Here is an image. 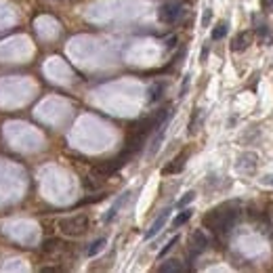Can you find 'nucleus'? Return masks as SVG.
I'll return each mask as SVG.
<instances>
[{"label": "nucleus", "instance_id": "1", "mask_svg": "<svg viewBox=\"0 0 273 273\" xmlns=\"http://www.w3.org/2000/svg\"><path fill=\"white\" fill-rule=\"evenodd\" d=\"M237 219H240L237 204H223L204 216V227H208L214 233H227L237 223Z\"/></svg>", "mask_w": 273, "mask_h": 273}, {"label": "nucleus", "instance_id": "2", "mask_svg": "<svg viewBox=\"0 0 273 273\" xmlns=\"http://www.w3.org/2000/svg\"><path fill=\"white\" fill-rule=\"evenodd\" d=\"M89 223L91 221L87 214H72V216H65L59 221V231L70 237H80L89 231Z\"/></svg>", "mask_w": 273, "mask_h": 273}, {"label": "nucleus", "instance_id": "3", "mask_svg": "<svg viewBox=\"0 0 273 273\" xmlns=\"http://www.w3.org/2000/svg\"><path fill=\"white\" fill-rule=\"evenodd\" d=\"M126 162H128V158L124 156V153H120V156L114 158V160H107V162H99V164H95V166H93V175H97V177H101V179H107V177L116 175L118 170H120Z\"/></svg>", "mask_w": 273, "mask_h": 273}, {"label": "nucleus", "instance_id": "4", "mask_svg": "<svg viewBox=\"0 0 273 273\" xmlns=\"http://www.w3.org/2000/svg\"><path fill=\"white\" fill-rule=\"evenodd\" d=\"M183 15V5L181 3H164L162 7H160V11H158V19L162 21V23H166V25H173V23H177L179 21V17Z\"/></svg>", "mask_w": 273, "mask_h": 273}, {"label": "nucleus", "instance_id": "5", "mask_svg": "<svg viewBox=\"0 0 273 273\" xmlns=\"http://www.w3.org/2000/svg\"><path fill=\"white\" fill-rule=\"evenodd\" d=\"M254 21V36H257V40L263 44V46H271L273 44V32H271V25L267 21L261 19V15H254L252 17Z\"/></svg>", "mask_w": 273, "mask_h": 273}, {"label": "nucleus", "instance_id": "6", "mask_svg": "<svg viewBox=\"0 0 273 273\" xmlns=\"http://www.w3.org/2000/svg\"><path fill=\"white\" fill-rule=\"evenodd\" d=\"M259 168V156L252 151H246L240 156V160H237V170H240L242 175H254Z\"/></svg>", "mask_w": 273, "mask_h": 273}, {"label": "nucleus", "instance_id": "7", "mask_svg": "<svg viewBox=\"0 0 273 273\" xmlns=\"http://www.w3.org/2000/svg\"><path fill=\"white\" fill-rule=\"evenodd\" d=\"M252 38H254L252 32H248V30L240 32V34H237V36L231 40V50H233V53H244V50L250 46Z\"/></svg>", "mask_w": 273, "mask_h": 273}, {"label": "nucleus", "instance_id": "8", "mask_svg": "<svg viewBox=\"0 0 273 273\" xmlns=\"http://www.w3.org/2000/svg\"><path fill=\"white\" fill-rule=\"evenodd\" d=\"M189 246H192V254L196 257V254H202L204 250L208 248V237H206V233L204 231H194L192 233V237H189Z\"/></svg>", "mask_w": 273, "mask_h": 273}, {"label": "nucleus", "instance_id": "9", "mask_svg": "<svg viewBox=\"0 0 273 273\" xmlns=\"http://www.w3.org/2000/svg\"><path fill=\"white\" fill-rule=\"evenodd\" d=\"M168 216H170V208H164V210L158 214V219L151 223V227L145 231V240H151V237H156V235H158V233L164 229V225H166Z\"/></svg>", "mask_w": 273, "mask_h": 273}, {"label": "nucleus", "instance_id": "10", "mask_svg": "<svg viewBox=\"0 0 273 273\" xmlns=\"http://www.w3.org/2000/svg\"><path fill=\"white\" fill-rule=\"evenodd\" d=\"M187 158H189V151H183V153H179L177 158H173V160H170V164H166V166H164L162 175H179L181 170L185 168V162H187Z\"/></svg>", "mask_w": 273, "mask_h": 273}, {"label": "nucleus", "instance_id": "11", "mask_svg": "<svg viewBox=\"0 0 273 273\" xmlns=\"http://www.w3.org/2000/svg\"><path fill=\"white\" fill-rule=\"evenodd\" d=\"M166 126H168V120H166L164 124H160V126H158V134L153 137L151 147H149V158H153V156L158 153V149H160V145H162V141H164V137H166Z\"/></svg>", "mask_w": 273, "mask_h": 273}, {"label": "nucleus", "instance_id": "12", "mask_svg": "<svg viewBox=\"0 0 273 273\" xmlns=\"http://www.w3.org/2000/svg\"><path fill=\"white\" fill-rule=\"evenodd\" d=\"M164 91H166V82L164 80H156L149 87V91H147V95H149V103H156V101H160L162 99V95H164Z\"/></svg>", "mask_w": 273, "mask_h": 273}, {"label": "nucleus", "instance_id": "13", "mask_svg": "<svg viewBox=\"0 0 273 273\" xmlns=\"http://www.w3.org/2000/svg\"><path fill=\"white\" fill-rule=\"evenodd\" d=\"M128 196H130V192H126V194H122L120 198H118V202H114V206L107 210V214L103 216V221H105V223H110V221H114V216L118 214V210H120L122 206H124V202L128 200Z\"/></svg>", "mask_w": 273, "mask_h": 273}, {"label": "nucleus", "instance_id": "14", "mask_svg": "<svg viewBox=\"0 0 273 273\" xmlns=\"http://www.w3.org/2000/svg\"><path fill=\"white\" fill-rule=\"evenodd\" d=\"M160 271L162 273H179V271H183V263L177 261V259H170V261L160 265Z\"/></svg>", "mask_w": 273, "mask_h": 273}, {"label": "nucleus", "instance_id": "15", "mask_svg": "<svg viewBox=\"0 0 273 273\" xmlns=\"http://www.w3.org/2000/svg\"><path fill=\"white\" fill-rule=\"evenodd\" d=\"M194 216V210L192 208H185L183 212H179L177 216H175V221H173V229H179V227H183L187 221H189Z\"/></svg>", "mask_w": 273, "mask_h": 273}, {"label": "nucleus", "instance_id": "16", "mask_svg": "<svg viewBox=\"0 0 273 273\" xmlns=\"http://www.w3.org/2000/svg\"><path fill=\"white\" fill-rule=\"evenodd\" d=\"M227 30H229V23L227 21H219L214 28H212V40H221L227 36Z\"/></svg>", "mask_w": 273, "mask_h": 273}, {"label": "nucleus", "instance_id": "17", "mask_svg": "<svg viewBox=\"0 0 273 273\" xmlns=\"http://www.w3.org/2000/svg\"><path fill=\"white\" fill-rule=\"evenodd\" d=\"M105 244H107V240H105V237H99V240H95V242L89 246L87 254H89V257H95V254H99L101 250L105 248Z\"/></svg>", "mask_w": 273, "mask_h": 273}, {"label": "nucleus", "instance_id": "18", "mask_svg": "<svg viewBox=\"0 0 273 273\" xmlns=\"http://www.w3.org/2000/svg\"><path fill=\"white\" fill-rule=\"evenodd\" d=\"M194 200H196V192H187V194H185V196L177 202V206H179V208H183V206H187V204H192Z\"/></svg>", "mask_w": 273, "mask_h": 273}, {"label": "nucleus", "instance_id": "19", "mask_svg": "<svg viewBox=\"0 0 273 273\" xmlns=\"http://www.w3.org/2000/svg\"><path fill=\"white\" fill-rule=\"evenodd\" d=\"M177 244H179V235H175L173 240H170V242H168V244H166V246L160 250V254H158V257H160V259H162V257H166V252H170V250H173Z\"/></svg>", "mask_w": 273, "mask_h": 273}, {"label": "nucleus", "instance_id": "20", "mask_svg": "<svg viewBox=\"0 0 273 273\" xmlns=\"http://www.w3.org/2000/svg\"><path fill=\"white\" fill-rule=\"evenodd\" d=\"M198 118H200V110L194 112L192 120H189V134H196V132H198Z\"/></svg>", "mask_w": 273, "mask_h": 273}, {"label": "nucleus", "instance_id": "21", "mask_svg": "<svg viewBox=\"0 0 273 273\" xmlns=\"http://www.w3.org/2000/svg\"><path fill=\"white\" fill-rule=\"evenodd\" d=\"M210 19H212V11L206 9V11H204V17H202V28H208L210 25Z\"/></svg>", "mask_w": 273, "mask_h": 273}, {"label": "nucleus", "instance_id": "22", "mask_svg": "<svg viewBox=\"0 0 273 273\" xmlns=\"http://www.w3.org/2000/svg\"><path fill=\"white\" fill-rule=\"evenodd\" d=\"M261 9H263L265 13L273 11V0H261Z\"/></svg>", "mask_w": 273, "mask_h": 273}, {"label": "nucleus", "instance_id": "23", "mask_svg": "<svg viewBox=\"0 0 273 273\" xmlns=\"http://www.w3.org/2000/svg\"><path fill=\"white\" fill-rule=\"evenodd\" d=\"M208 50H210V46H208V44H204V50H202V57H200V61H202V63H206V57H208Z\"/></svg>", "mask_w": 273, "mask_h": 273}, {"label": "nucleus", "instance_id": "24", "mask_svg": "<svg viewBox=\"0 0 273 273\" xmlns=\"http://www.w3.org/2000/svg\"><path fill=\"white\" fill-rule=\"evenodd\" d=\"M261 183H263V185H273V175H265V177L261 179Z\"/></svg>", "mask_w": 273, "mask_h": 273}, {"label": "nucleus", "instance_id": "25", "mask_svg": "<svg viewBox=\"0 0 273 273\" xmlns=\"http://www.w3.org/2000/svg\"><path fill=\"white\" fill-rule=\"evenodd\" d=\"M175 42H177V38H170V40H168V44H166V46H168V48H173V46H175Z\"/></svg>", "mask_w": 273, "mask_h": 273}]
</instances>
